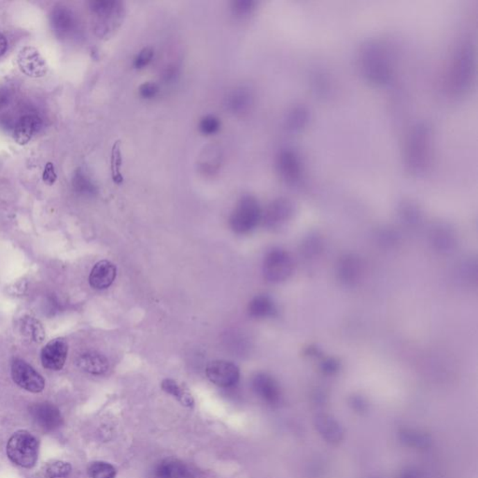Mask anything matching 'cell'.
I'll return each mask as SVG.
<instances>
[{
  "mask_svg": "<svg viewBox=\"0 0 478 478\" xmlns=\"http://www.w3.org/2000/svg\"><path fill=\"white\" fill-rule=\"evenodd\" d=\"M360 65L364 78L373 85H388L393 78L391 56L385 46L377 40H371L363 46Z\"/></svg>",
  "mask_w": 478,
  "mask_h": 478,
  "instance_id": "cell-1",
  "label": "cell"
},
{
  "mask_svg": "<svg viewBox=\"0 0 478 478\" xmlns=\"http://www.w3.org/2000/svg\"><path fill=\"white\" fill-rule=\"evenodd\" d=\"M430 126L418 123L407 140L406 164L413 175L421 176L428 171L433 153V136Z\"/></svg>",
  "mask_w": 478,
  "mask_h": 478,
  "instance_id": "cell-2",
  "label": "cell"
},
{
  "mask_svg": "<svg viewBox=\"0 0 478 478\" xmlns=\"http://www.w3.org/2000/svg\"><path fill=\"white\" fill-rule=\"evenodd\" d=\"M475 75V51L471 43L461 42L457 46L451 62L448 83L456 96L468 91Z\"/></svg>",
  "mask_w": 478,
  "mask_h": 478,
  "instance_id": "cell-3",
  "label": "cell"
},
{
  "mask_svg": "<svg viewBox=\"0 0 478 478\" xmlns=\"http://www.w3.org/2000/svg\"><path fill=\"white\" fill-rule=\"evenodd\" d=\"M7 455L16 466L32 468L39 457V442L28 431L16 432L8 442Z\"/></svg>",
  "mask_w": 478,
  "mask_h": 478,
  "instance_id": "cell-4",
  "label": "cell"
},
{
  "mask_svg": "<svg viewBox=\"0 0 478 478\" xmlns=\"http://www.w3.org/2000/svg\"><path fill=\"white\" fill-rule=\"evenodd\" d=\"M262 216L263 212L258 200L251 196H245L239 200L232 212L229 224L234 233L248 234L257 228Z\"/></svg>",
  "mask_w": 478,
  "mask_h": 478,
  "instance_id": "cell-5",
  "label": "cell"
},
{
  "mask_svg": "<svg viewBox=\"0 0 478 478\" xmlns=\"http://www.w3.org/2000/svg\"><path fill=\"white\" fill-rule=\"evenodd\" d=\"M263 271L264 278L270 282H285L293 274V259L287 251L282 248H273L264 257Z\"/></svg>",
  "mask_w": 478,
  "mask_h": 478,
  "instance_id": "cell-6",
  "label": "cell"
},
{
  "mask_svg": "<svg viewBox=\"0 0 478 478\" xmlns=\"http://www.w3.org/2000/svg\"><path fill=\"white\" fill-rule=\"evenodd\" d=\"M277 170L283 182L296 186L304 179V164L299 153L291 148H284L277 156Z\"/></svg>",
  "mask_w": 478,
  "mask_h": 478,
  "instance_id": "cell-7",
  "label": "cell"
},
{
  "mask_svg": "<svg viewBox=\"0 0 478 478\" xmlns=\"http://www.w3.org/2000/svg\"><path fill=\"white\" fill-rule=\"evenodd\" d=\"M12 377L13 382L24 390L33 393L44 390L45 382L42 375L23 360L13 361Z\"/></svg>",
  "mask_w": 478,
  "mask_h": 478,
  "instance_id": "cell-8",
  "label": "cell"
},
{
  "mask_svg": "<svg viewBox=\"0 0 478 478\" xmlns=\"http://www.w3.org/2000/svg\"><path fill=\"white\" fill-rule=\"evenodd\" d=\"M207 379L213 384L221 388H230L239 382V368L228 361H213L207 366Z\"/></svg>",
  "mask_w": 478,
  "mask_h": 478,
  "instance_id": "cell-9",
  "label": "cell"
},
{
  "mask_svg": "<svg viewBox=\"0 0 478 478\" xmlns=\"http://www.w3.org/2000/svg\"><path fill=\"white\" fill-rule=\"evenodd\" d=\"M296 213V206L290 199L285 197L275 199L266 207L262 218L267 228H280L289 223Z\"/></svg>",
  "mask_w": 478,
  "mask_h": 478,
  "instance_id": "cell-10",
  "label": "cell"
},
{
  "mask_svg": "<svg viewBox=\"0 0 478 478\" xmlns=\"http://www.w3.org/2000/svg\"><path fill=\"white\" fill-rule=\"evenodd\" d=\"M17 63L21 71L28 77H43L48 71L45 59L36 48L31 46H26L22 49L18 53Z\"/></svg>",
  "mask_w": 478,
  "mask_h": 478,
  "instance_id": "cell-11",
  "label": "cell"
},
{
  "mask_svg": "<svg viewBox=\"0 0 478 478\" xmlns=\"http://www.w3.org/2000/svg\"><path fill=\"white\" fill-rule=\"evenodd\" d=\"M69 352V345L64 339L51 340L42 351V363L46 369L59 371L63 368Z\"/></svg>",
  "mask_w": 478,
  "mask_h": 478,
  "instance_id": "cell-12",
  "label": "cell"
},
{
  "mask_svg": "<svg viewBox=\"0 0 478 478\" xmlns=\"http://www.w3.org/2000/svg\"><path fill=\"white\" fill-rule=\"evenodd\" d=\"M31 414L35 422L45 431H55L62 424L60 411L50 402L34 404L31 407Z\"/></svg>",
  "mask_w": 478,
  "mask_h": 478,
  "instance_id": "cell-13",
  "label": "cell"
},
{
  "mask_svg": "<svg viewBox=\"0 0 478 478\" xmlns=\"http://www.w3.org/2000/svg\"><path fill=\"white\" fill-rule=\"evenodd\" d=\"M42 119L37 115L26 114L19 119L13 130V139L19 145L28 144L42 128Z\"/></svg>",
  "mask_w": 478,
  "mask_h": 478,
  "instance_id": "cell-14",
  "label": "cell"
},
{
  "mask_svg": "<svg viewBox=\"0 0 478 478\" xmlns=\"http://www.w3.org/2000/svg\"><path fill=\"white\" fill-rule=\"evenodd\" d=\"M253 388L261 399L270 404H277L280 401V390L279 385L269 375H256L253 379Z\"/></svg>",
  "mask_w": 478,
  "mask_h": 478,
  "instance_id": "cell-15",
  "label": "cell"
},
{
  "mask_svg": "<svg viewBox=\"0 0 478 478\" xmlns=\"http://www.w3.org/2000/svg\"><path fill=\"white\" fill-rule=\"evenodd\" d=\"M117 269L112 263L109 261H100L92 269L89 283L92 288L96 290H104L109 288L114 282Z\"/></svg>",
  "mask_w": 478,
  "mask_h": 478,
  "instance_id": "cell-16",
  "label": "cell"
},
{
  "mask_svg": "<svg viewBox=\"0 0 478 478\" xmlns=\"http://www.w3.org/2000/svg\"><path fill=\"white\" fill-rule=\"evenodd\" d=\"M363 274V264L355 255L343 257L337 266V275L345 285L353 286L360 280Z\"/></svg>",
  "mask_w": 478,
  "mask_h": 478,
  "instance_id": "cell-17",
  "label": "cell"
},
{
  "mask_svg": "<svg viewBox=\"0 0 478 478\" xmlns=\"http://www.w3.org/2000/svg\"><path fill=\"white\" fill-rule=\"evenodd\" d=\"M155 478H194V472L190 466L182 461L167 459L156 466Z\"/></svg>",
  "mask_w": 478,
  "mask_h": 478,
  "instance_id": "cell-18",
  "label": "cell"
},
{
  "mask_svg": "<svg viewBox=\"0 0 478 478\" xmlns=\"http://www.w3.org/2000/svg\"><path fill=\"white\" fill-rule=\"evenodd\" d=\"M253 105V94L247 87H237L228 94L225 106L229 112L237 115L247 113Z\"/></svg>",
  "mask_w": 478,
  "mask_h": 478,
  "instance_id": "cell-19",
  "label": "cell"
},
{
  "mask_svg": "<svg viewBox=\"0 0 478 478\" xmlns=\"http://www.w3.org/2000/svg\"><path fill=\"white\" fill-rule=\"evenodd\" d=\"M316 428L321 436L331 444H339L344 437L341 425L329 415H318L315 420Z\"/></svg>",
  "mask_w": 478,
  "mask_h": 478,
  "instance_id": "cell-20",
  "label": "cell"
},
{
  "mask_svg": "<svg viewBox=\"0 0 478 478\" xmlns=\"http://www.w3.org/2000/svg\"><path fill=\"white\" fill-rule=\"evenodd\" d=\"M78 366L85 372L92 375H102L109 370V361L100 353L86 352L78 359Z\"/></svg>",
  "mask_w": 478,
  "mask_h": 478,
  "instance_id": "cell-21",
  "label": "cell"
},
{
  "mask_svg": "<svg viewBox=\"0 0 478 478\" xmlns=\"http://www.w3.org/2000/svg\"><path fill=\"white\" fill-rule=\"evenodd\" d=\"M309 110L304 105H296L286 115L285 126L291 133H298L309 126Z\"/></svg>",
  "mask_w": 478,
  "mask_h": 478,
  "instance_id": "cell-22",
  "label": "cell"
},
{
  "mask_svg": "<svg viewBox=\"0 0 478 478\" xmlns=\"http://www.w3.org/2000/svg\"><path fill=\"white\" fill-rule=\"evenodd\" d=\"M274 302L266 296H258L251 300L248 304V312L250 317L255 318H266L273 317L275 314Z\"/></svg>",
  "mask_w": 478,
  "mask_h": 478,
  "instance_id": "cell-23",
  "label": "cell"
},
{
  "mask_svg": "<svg viewBox=\"0 0 478 478\" xmlns=\"http://www.w3.org/2000/svg\"><path fill=\"white\" fill-rule=\"evenodd\" d=\"M161 387L164 393L174 397L183 406L187 407H194V401L193 397L189 393L188 391H186L185 388L182 387L179 383L176 382L175 380L164 379L162 382Z\"/></svg>",
  "mask_w": 478,
  "mask_h": 478,
  "instance_id": "cell-24",
  "label": "cell"
},
{
  "mask_svg": "<svg viewBox=\"0 0 478 478\" xmlns=\"http://www.w3.org/2000/svg\"><path fill=\"white\" fill-rule=\"evenodd\" d=\"M91 9L96 15L106 19H117L123 15V3L118 1H94Z\"/></svg>",
  "mask_w": 478,
  "mask_h": 478,
  "instance_id": "cell-25",
  "label": "cell"
},
{
  "mask_svg": "<svg viewBox=\"0 0 478 478\" xmlns=\"http://www.w3.org/2000/svg\"><path fill=\"white\" fill-rule=\"evenodd\" d=\"M71 466L65 461H53L46 464L40 472V478H69Z\"/></svg>",
  "mask_w": 478,
  "mask_h": 478,
  "instance_id": "cell-26",
  "label": "cell"
},
{
  "mask_svg": "<svg viewBox=\"0 0 478 478\" xmlns=\"http://www.w3.org/2000/svg\"><path fill=\"white\" fill-rule=\"evenodd\" d=\"M121 143L115 142L112 146V157H110V170H112V178L116 185H121L123 182V176L121 174Z\"/></svg>",
  "mask_w": 478,
  "mask_h": 478,
  "instance_id": "cell-27",
  "label": "cell"
},
{
  "mask_svg": "<svg viewBox=\"0 0 478 478\" xmlns=\"http://www.w3.org/2000/svg\"><path fill=\"white\" fill-rule=\"evenodd\" d=\"M23 331L26 336L35 342H42L45 337L44 329L36 318L28 317L23 321Z\"/></svg>",
  "mask_w": 478,
  "mask_h": 478,
  "instance_id": "cell-28",
  "label": "cell"
},
{
  "mask_svg": "<svg viewBox=\"0 0 478 478\" xmlns=\"http://www.w3.org/2000/svg\"><path fill=\"white\" fill-rule=\"evenodd\" d=\"M433 241L439 250H448L454 244V237L450 229L440 226L434 232Z\"/></svg>",
  "mask_w": 478,
  "mask_h": 478,
  "instance_id": "cell-29",
  "label": "cell"
},
{
  "mask_svg": "<svg viewBox=\"0 0 478 478\" xmlns=\"http://www.w3.org/2000/svg\"><path fill=\"white\" fill-rule=\"evenodd\" d=\"M88 475L91 478H115L116 469L105 461H94L89 466Z\"/></svg>",
  "mask_w": 478,
  "mask_h": 478,
  "instance_id": "cell-30",
  "label": "cell"
},
{
  "mask_svg": "<svg viewBox=\"0 0 478 478\" xmlns=\"http://www.w3.org/2000/svg\"><path fill=\"white\" fill-rule=\"evenodd\" d=\"M220 155L216 153L215 148H210V151H207L204 157H202L201 162H200V169L207 174V173L212 174V173L217 171L219 166H220Z\"/></svg>",
  "mask_w": 478,
  "mask_h": 478,
  "instance_id": "cell-31",
  "label": "cell"
},
{
  "mask_svg": "<svg viewBox=\"0 0 478 478\" xmlns=\"http://www.w3.org/2000/svg\"><path fill=\"white\" fill-rule=\"evenodd\" d=\"M402 440L407 444L415 447H427L430 445L431 440L426 434L414 431H404L401 434Z\"/></svg>",
  "mask_w": 478,
  "mask_h": 478,
  "instance_id": "cell-32",
  "label": "cell"
},
{
  "mask_svg": "<svg viewBox=\"0 0 478 478\" xmlns=\"http://www.w3.org/2000/svg\"><path fill=\"white\" fill-rule=\"evenodd\" d=\"M256 2L253 0H237L232 2V12L237 17L243 18L250 15L255 10Z\"/></svg>",
  "mask_w": 478,
  "mask_h": 478,
  "instance_id": "cell-33",
  "label": "cell"
},
{
  "mask_svg": "<svg viewBox=\"0 0 478 478\" xmlns=\"http://www.w3.org/2000/svg\"><path fill=\"white\" fill-rule=\"evenodd\" d=\"M221 128V121L214 115H207L199 123V130L206 136L217 133Z\"/></svg>",
  "mask_w": 478,
  "mask_h": 478,
  "instance_id": "cell-34",
  "label": "cell"
},
{
  "mask_svg": "<svg viewBox=\"0 0 478 478\" xmlns=\"http://www.w3.org/2000/svg\"><path fill=\"white\" fill-rule=\"evenodd\" d=\"M53 24L58 31L67 32L73 26V18L69 10H59L53 15Z\"/></svg>",
  "mask_w": 478,
  "mask_h": 478,
  "instance_id": "cell-35",
  "label": "cell"
},
{
  "mask_svg": "<svg viewBox=\"0 0 478 478\" xmlns=\"http://www.w3.org/2000/svg\"><path fill=\"white\" fill-rule=\"evenodd\" d=\"M400 214H401L402 220L407 221V223H413L415 221L420 220V212L418 207L410 202H404L400 207Z\"/></svg>",
  "mask_w": 478,
  "mask_h": 478,
  "instance_id": "cell-36",
  "label": "cell"
},
{
  "mask_svg": "<svg viewBox=\"0 0 478 478\" xmlns=\"http://www.w3.org/2000/svg\"><path fill=\"white\" fill-rule=\"evenodd\" d=\"M153 56H155V51H153V48L146 47L142 49V50L137 53L136 58L134 59L135 69H144V67L148 66V64L153 61Z\"/></svg>",
  "mask_w": 478,
  "mask_h": 478,
  "instance_id": "cell-37",
  "label": "cell"
},
{
  "mask_svg": "<svg viewBox=\"0 0 478 478\" xmlns=\"http://www.w3.org/2000/svg\"><path fill=\"white\" fill-rule=\"evenodd\" d=\"M76 187L78 190L83 194H93L96 193V186L93 185L91 180L86 177L83 173L78 174L76 178Z\"/></svg>",
  "mask_w": 478,
  "mask_h": 478,
  "instance_id": "cell-38",
  "label": "cell"
},
{
  "mask_svg": "<svg viewBox=\"0 0 478 478\" xmlns=\"http://www.w3.org/2000/svg\"><path fill=\"white\" fill-rule=\"evenodd\" d=\"M140 96L144 99H153L159 93V86L155 83H144L139 89Z\"/></svg>",
  "mask_w": 478,
  "mask_h": 478,
  "instance_id": "cell-39",
  "label": "cell"
},
{
  "mask_svg": "<svg viewBox=\"0 0 478 478\" xmlns=\"http://www.w3.org/2000/svg\"><path fill=\"white\" fill-rule=\"evenodd\" d=\"M42 180L46 185L51 186L55 185L56 180H58V175H56L55 166L53 163H47L46 164L44 172H43Z\"/></svg>",
  "mask_w": 478,
  "mask_h": 478,
  "instance_id": "cell-40",
  "label": "cell"
},
{
  "mask_svg": "<svg viewBox=\"0 0 478 478\" xmlns=\"http://www.w3.org/2000/svg\"><path fill=\"white\" fill-rule=\"evenodd\" d=\"M26 288H28V283L24 282V280H21V282H16L13 287L10 289H12V294H22L26 291Z\"/></svg>",
  "mask_w": 478,
  "mask_h": 478,
  "instance_id": "cell-41",
  "label": "cell"
},
{
  "mask_svg": "<svg viewBox=\"0 0 478 478\" xmlns=\"http://www.w3.org/2000/svg\"><path fill=\"white\" fill-rule=\"evenodd\" d=\"M400 478H422V477H421L420 472H418V470L409 469L402 472Z\"/></svg>",
  "mask_w": 478,
  "mask_h": 478,
  "instance_id": "cell-42",
  "label": "cell"
},
{
  "mask_svg": "<svg viewBox=\"0 0 478 478\" xmlns=\"http://www.w3.org/2000/svg\"><path fill=\"white\" fill-rule=\"evenodd\" d=\"M9 101V94L6 89L0 88V108L4 107Z\"/></svg>",
  "mask_w": 478,
  "mask_h": 478,
  "instance_id": "cell-43",
  "label": "cell"
},
{
  "mask_svg": "<svg viewBox=\"0 0 478 478\" xmlns=\"http://www.w3.org/2000/svg\"><path fill=\"white\" fill-rule=\"evenodd\" d=\"M8 47V42L6 37L0 32V56H3L6 52Z\"/></svg>",
  "mask_w": 478,
  "mask_h": 478,
  "instance_id": "cell-44",
  "label": "cell"
}]
</instances>
